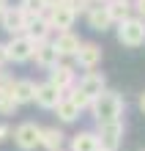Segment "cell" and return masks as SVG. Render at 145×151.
<instances>
[{"label": "cell", "mask_w": 145, "mask_h": 151, "mask_svg": "<svg viewBox=\"0 0 145 151\" xmlns=\"http://www.w3.org/2000/svg\"><path fill=\"white\" fill-rule=\"evenodd\" d=\"M123 110H126L123 96L118 93V91H110V88H107V91H101V93H99L93 102H90V113H93L96 124L123 118Z\"/></svg>", "instance_id": "6da1fadb"}, {"label": "cell", "mask_w": 145, "mask_h": 151, "mask_svg": "<svg viewBox=\"0 0 145 151\" xmlns=\"http://www.w3.org/2000/svg\"><path fill=\"white\" fill-rule=\"evenodd\" d=\"M115 36L123 47L129 50H137V47H145V19L140 17H129V19L118 22L115 25Z\"/></svg>", "instance_id": "7a4b0ae2"}, {"label": "cell", "mask_w": 145, "mask_h": 151, "mask_svg": "<svg viewBox=\"0 0 145 151\" xmlns=\"http://www.w3.org/2000/svg\"><path fill=\"white\" fill-rule=\"evenodd\" d=\"M123 132H126L123 118H115V121H101V124H99V129H96L101 151H118V148H121V143H123Z\"/></svg>", "instance_id": "3957f363"}, {"label": "cell", "mask_w": 145, "mask_h": 151, "mask_svg": "<svg viewBox=\"0 0 145 151\" xmlns=\"http://www.w3.org/2000/svg\"><path fill=\"white\" fill-rule=\"evenodd\" d=\"M11 140L19 151H36L41 146V127L36 121H22L16 129H11Z\"/></svg>", "instance_id": "277c9868"}, {"label": "cell", "mask_w": 145, "mask_h": 151, "mask_svg": "<svg viewBox=\"0 0 145 151\" xmlns=\"http://www.w3.org/2000/svg\"><path fill=\"white\" fill-rule=\"evenodd\" d=\"M33 52H36V41L30 36H11L6 41V55H8V63H28L33 60Z\"/></svg>", "instance_id": "5b68a950"}, {"label": "cell", "mask_w": 145, "mask_h": 151, "mask_svg": "<svg viewBox=\"0 0 145 151\" xmlns=\"http://www.w3.org/2000/svg\"><path fill=\"white\" fill-rule=\"evenodd\" d=\"M47 22H49V28L52 33H63V30H71L74 28V22H77V14H74V8H71L69 3H63V6H55V8H47Z\"/></svg>", "instance_id": "8992f818"}, {"label": "cell", "mask_w": 145, "mask_h": 151, "mask_svg": "<svg viewBox=\"0 0 145 151\" xmlns=\"http://www.w3.org/2000/svg\"><path fill=\"white\" fill-rule=\"evenodd\" d=\"M28 22H30V17L22 11L19 6H8L3 14H0V28H3L8 36H19V33L28 30Z\"/></svg>", "instance_id": "52a82bcc"}, {"label": "cell", "mask_w": 145, "mask_h": 151, "mask_svg": "<svg viewBox=\"0 0 145 151\" xmlns=\"http://www.w3.org/2000/svg\"><path fill=\"white\" fill-rule=\"evenodd\" d=\"M101 58H104V52H101V47H99L96 41H82L79 50H77V55H74V63L82 69V72H93V69L101 63Z\"/></svg>", "instance_id": "ba28073f"}, {"label": "cell", "mask_w": 145, "mask_h": 151, "mask_svg": "<svg viewBox=\"0 0 145 151\" xmlns=\"http://www.w3.org/2000/svg\"><path fill=\"white\" fill-rule=\"evenodd\" d=\"M85 22H88V28L96 30V33H104V30L115 28V22H112V17H110L107 3H93V6L88 8V14H85Z\"/></svg>", "instance_id": "9c48e42d"}, {"label": "cell", "mask_w": 145, "mask_h": 151, "mask_svg": "<svg viewBox=\"0 0 145 151\" xmlns=\"http://www.w3.org/2000/svg\"><path fill=\"white\" fill-rule=\"evenodd\" d=\"M49 41H52V47L58 50V55H60V58H74V55H77V50H79V44H82V39H79L74 30L55 33Z\"/></svg>", "instance_id": "30bf717a"}, {"label": "cell", "mask_w": 145, "mask_h": 151, "mask_svg": "<svg viewBox=\"0 0 145 151\" xmlns=\"http://www.w3.org/2000/svg\"><path fill=\"white\" fill-rule=\"evenodd\" d=\"M49 83L55 85V88H60L63 93H69L71 88L77 85V72H74V66H69V63H60L55 66V69H49Z\"/></svg>", "instance_id": "8fae6325"}, {"label": "cell", "mask_w": 145, "mask_h": 151, "mask_svg": "<svg viewBox=\"0 0 145 151\" xmlns=\"http://www.w3.org/2000/svg\"><path fill=\"white\" fill-rule=\"evenodd\" d=\"M63 96H66V93H63L60 88H55L49 80L36 85V104H39V107H44V110H55L58 102L63 99Z\"/></svg>", "instance_id": "7c38bea8"}, {"label": "cell", "mask_w": 145, "mask_h": 151, "mask_svg": "<svg viewBox=\"0 0 145 151\" xmlns=\"http://www.w3.org/2000/svg\"><path fill=\"white\" fill-rule=\"evenodd\" d=\"M33 60H36V66H41L44 72H49V69H55L63 58L58 55V50L52 47V41H41V44H36Z\"/></svg>", "instance_id": "4fadbf2b"}, {"label": "cell", "mask_w": 145, "mask_h": 151, "mask_svg": "<svg viewBox=\"0 0 145 151\" xmlns=\"http://www.w3.org/2000/svg\"><path fill=\"white\" fill-rule=\"evenodd\" d=\"M77 88H79V91H85L90 99H96L101 91H107V77L101 72H96V69H93V72H85L82 77H79Z\"/></svg>", "instance_id": "5bb4252c"}, {"label": "cell", "mask_w": 145, "mask_h": 151, "mask_svg": "<svg viewBox=\"0 0 145 151\" xmlns=\"http://www.w3.org/2000/svg\"><path fill=\"white\" fill-rule=\"evenodd\" d=\"M36 85L39 83H33V80H14V85H11V96H14V102L19 104H30V102H36Z\"/></svg>", "instance_id": "9a60e30c"}, {"label": "cell", "mask_w": 145, "mask_h": 151, "mask_svg": "<svg viewBox=\"0 0 145 151\" xmlns=\"http://www.w3.org/2000/svg\"><path fill=\"white\" fill-rule=\"evenodd\" d=\"M25 36H30L36 44L49 41V39H52V28H49L47 17H36V19H30V22H28V30H25Z\"/></svg>", "instance_id": "2e32d148"}, {"label": "cell", "mask_w": 145, "mask_h": 151, "mask_svg": "<svg viewBox=\"0 0 145 151\" xmlns=\"http://www.w3.org/2000/svg\"><path fill=\"white\" fill-rule=\"evenodd\" d=\"M71 151H101V146H99V135L90 132V129L77 132V135L71 137Z\"/></svg>", "instance_id": "e0dca14e"}, {"label": "cell", "mask_w": 145, "mask_h": 151, "mask_svg": "<svg viewBox=\"0 0 145 151\" xmlns=\"http://www.w3.org/2000/svg\"><path fill=\"white\" fill-rule=\"evenodd\" d=\"M55 115H58L60 124H74L79 115H82V110H79L77 104L69 99V96H63V99L58 102V107H55Z\"/></svg>", "instance_id": "ac0fdd59"}, {"label": "cell", "mask_w": 145, "mask_h": 151, "mask_svg": "<svg viewBox=\"0 0 145 151\" xmlns=\"http://www.w3.org/2000/svg\"><path fill=\"white\" fill-rule=\"evenodd\" d=\"M63 140H66L63 129H58V127H41V148L58 151V148L63 146Z\"/></svg>", "instance_id": "d6986e66"}, {"label": "cell", "mask_w": 145, "mask_h": 151, "mask_svg": "<svg viewBox=\"0 0 145 151\" xmlns=\"http://www.w3.org/2000/svg\"><path fill=\"white\" fill-rule=\"evenodd\" d=\"M107 8H110V17H112V22H123V19H129V17H134L131 11V0H110L107 3Z\"/></svg>", "instance_id": "ffe728a7"}, {"label": "cell", "mask_w": 145, "mask_h": 151, "mask_svg": "<svg viewBox=\"0 0 145 151\" xmlns=\"http://www.w3.org/2000/svg\"><path fill=\"white\" fill-rule=\"evenodd\" d=\"M16 6H19L22 11L30 17V19H36V17H44V14H47V6H44V0H19Z\"/></svg>", "instance_id": "44dd1931"}, {"label": "cell", "mask_w": 145, "mask_h": 151, "mask_svg": "<svg viewBox=\"0 0 145 151\" xmlns=\"http://www.w3.org/2000/svg\"><path fill=\"white\" fill-rule=\"evenodd\" d=\"M66 96H69V99H71V102H74V104H77V107H79V110H90V102H93V99H90V96H88L85 91H79V88H77V85H74V88H71V91H69Z\"/></svg>", "instance_id": "7402d4cb"}, {"label": "cell", "mask_w": 145, "mask_h": 151, "mask_svg": "<svg viewBox=\"0 0 145 151\" xmlns=\"http://www.w3.org/2000/svg\"><path fill=\"white\" fill-rule=\"evenodd\" d=\"M16 107H19V104L14 102L11 91H0V115H14Z\"/></svg>", "instance_id": "603a6c76"}, {"label": "cell", "mask_w": 145, "mask_h": 151, "mask_svg": "<svg viewBox=\"0 0 145 151\" xmlns=\"http://www.w3.org/2000/svg\"><path fill=\"white\" fill-rule=\"evenodd\" d=\"M66 3L74 8V14H77V17H79V14H88V8L93 6L90 0H66Z\"/></svg>", "instance_id": "cb8c5ba5"}, {"label": "cell", "mask_w": 145, "mask_h": 151, "mask_svg": "<svg viewBox=\"0 0 145 151\" xmlns=\"http://www.w3.org/2000/svg\"><path fill=\"white\" fill-rule=\"evenodd\" d=\"M131 11H134V17L145 19V0H131Z\"/></svg>", "instance_id": "d4e9b609"}, {"label": "cell", "mask_w": 145, "mask_h": 151, "mask_svg": "<svg viewBox=\"0 0 145 151\" xmlns=\"http://www.w3.org/2000/svg\"><path fill=\"white\" fill-rule=\"evenodd\" d=\"M6 140H11V127L8 124H0V143H6Z\"/></svg>", "instance_id": "484cf974"}, {"label": "cell", "mask_w": 145, "mask_h": 151, "mask_svg": "<svg viewBox=\"0 0 145 151\" xmlns=\"http://www.w3.org/2000/svg\"><path fill=\"white\" fill-rule=\"evenodd\" d=\"M8 63V55H6V44H0V69H6Z\"/></svg>", "instance_id": "4316f807"}, {"label": "cell", "mask_w": 145, "mask_h": 151, "mask_svg": "<svg viewBox=\"0 0 145 151\" xmlns=\"http://www.w3.org/2000/svg\"><path fill=\"white\" fill-rule=\"evenodd\" d=\"M137 107H140V113L145 115V91H142V93L137 96Z\"/></svg>", "instance_id": "83f0119b"}, {"label": "cell", "mask_w": 145, "mask_h": 151, "mask_svg": "<svg viewBox=\"0 0 145 151\" xmlns=\"http://www.w3.org/2000/svg\"><path fill=\"white\" fill-rule=\"evenodd\" d=\"M63 3H66V0H44L47 8H55V6H63Z\"/></svg>", "instance_id": "f1b7e54d"}, {"label": "cell", "mask_w": 145, "mask_h": 151, "mask_svg": "<svg viewBox=\"0 0 145 151\" xmlns=\"http://www.w3.org/2000/svg\"><path fill=\"white\" fill-rule=\"evenodd\" d=\"M8 6H11V0H0V14H3V11H6Z\"/></svg>", "instance_id": "f546056e"}, {"label": "cell", "mask_w": 145, "mask_h": 151, "mask_svg": "<svg viewBox=\"0 0 145 151\" xmlns=\"http://www.w3.org/2000/svg\"><path fill=\"white\" fill-rule=\"evenodd\" d=\"M90 3H110V0H90Z\"/></svg>", "instance_id": "4dcf8cb0"}, {"label": "cell", "mask_w": 145, "mask_h": 151, "mask_svg": "<svg viewBox=\"0 0 145 151\" xmlns=\"http://www.w3.org/2000/svg\"><path fill=\"white\" fill-rule=\"evenodd\" d=\"M58 151H63V148H58Z\"/></svg>", "instance_id": "1f68e13d"}]
</instances>
